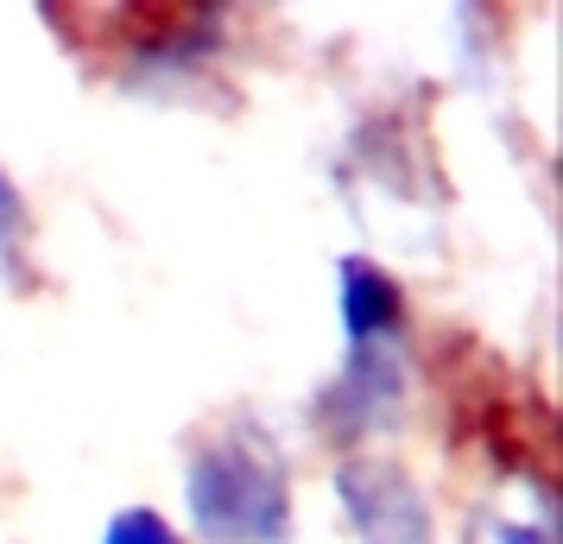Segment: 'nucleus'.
Listing matches in <instances>:
<instances>
[{
    "mask_svg": "<svg viewBox=\"0 0 563 544\" xmlns=\"http://www.w3.org/2000/svg\"><path fill=\"white\" fill-rule=\"evenodd\" d=\"M108 544H172V532H165L153 513H121L114 532H108Z\"/></svg>",
    "mask_w": 563,
    "mask_h": 544,
    "instance_id": "1",
    "label": "nucleus"
}]
</instances>
